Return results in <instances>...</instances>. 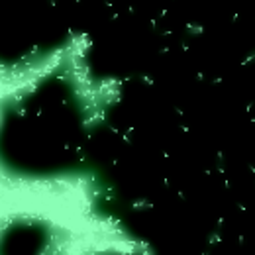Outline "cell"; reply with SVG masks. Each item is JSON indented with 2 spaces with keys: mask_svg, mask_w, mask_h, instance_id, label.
Returning <instances> with one entry per match:
<instances>
[{
  "mask_svg": "<svg viewBox=\"0 0 255 255\" xmlns=\"http://www.w3.org/2000/svg\"><path fill=\"white\" fill-rule=\"evenodd\" d=\"M51 230L47 224L20 218L0 230V255H47Z\"/></svg>",
  "mask_w": 255,
  "mask_h": 255,
  "instance_id": "obj_1",
  "label": "cell"
}]
</instances>
